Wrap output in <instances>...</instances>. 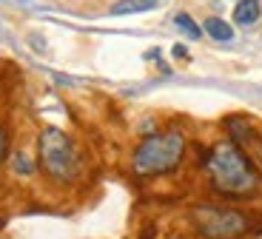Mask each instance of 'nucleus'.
<instances>
[{"label": "nucleus", "instance_id": "9", "mask_svg": "<svg viewBox=\"0 0 262 239\" xmlns=\"http://www.w3.org/2000/svg\"><path fill=\"white\" fill-rule=\"evenodd\" d=\"M174 23H177V29H180V32H185L191 40H196L200 34H203V29L196 26L194 17H191V14H185V12H183V14H177V17H174Z\"/></svg>", "mask_w": 262, "mask_h": 239}, {"label": "nucleus", "instance_id": "6", "mask_svg": "<svg viewBox=\"0 0 262 239\" xmlns=\"http://www.w3.org/2000/svg\"><path fill=\"white\" fill-rule=\"evenodd\" d=\"M259 0H239L234 6V23H239V26H251V23H256L259 20Z\"/></svg>", "mask_w": 262, "mask_h": 239}, {"label": "nucleus", "instance_id": "12", "mask_svg": "<svg viewBox=\"0 0 262 239\" xmlns=\"http://www.w3.org/2000/svg\"><path fill=\"white\" fill-rule=\"evenodd\" d=\"M174 57H188V52H185V46H174Z\"/></svg>", "mask_w": 262, "mask_h": 239}, {"label": "nucleus", "instance_id": "5", "mask_svg": "<svg viewBox=\"0 0 262 239\" xmlns=\"http://www.w3.org/2000/svg\"><path fill=\"white\" fill-rule=\"evenodd\" d=\"M225 128H228V134H231V140L236 142V145H243V142H251L256 137V131H254V125L245 120V117H228L225 120Z\"/></svg>", "mask_w": 262, "mask_h": 239}, {"label": "nucleus", "instance_id": "4", "mask_svg": "<svg viewBox=\"0 0 262 239\" xmlns=\"http://www.w3.org/2000/svg\"><path fill=\"white\" fill-rule=\"evenodd\" d=\"M191 222L196 233L205 239H239L251 231V220L236 208L225 205H194L191 208Z\"/></svg>", "mask_w": 262, "mask_h": 239}, {"label": "nucleus", "instance_id": "3", "mask_svg": "<svg viewBox=\"0 0 262 239\" xmlns=\"http://www.w3.org/2000/svg\"><path fill=\"white\" fill-rule=\"evenodd\" d=\"M37 160L40 168L49 180L60 185H72L77 182L83 171V157H80L74 140L60 128H43L37 137Z\"/></svg>", "mask_w": 262, "mask_h": 239}, {"label": "nucleus", "instance_id": "11", "mask_svg": "<svg viewBox=\"0 0 262 239\" xmlns=\"http://www.w3.org/2000/svg\"><path fill=\"white\" fill-rule=\"evenodd\" d=\"M6 154H9V131H6V125L0 123V162L6 160Z\"/></svg>", "mask_w": 262, "mask_h": 239}, {"label": "nucleus", "instance_id": "7", "mask_svg": "<svg viewBox=\"0 0 262 239\" xmlns=\"http://www.w3.org/2000/svg\"><path fill=\"white\" fill-rule=\"evenodd\" d=\"M160 0H120L112 6V14H140V12H151Z\"/></svg>", "mask_w": 262, "mask_h": 239}, {"label": "nucleus", "instance_id": "10", "mask_svg": "<svg viewBox=\"0 0 262 239\" xmlns=\"http://www.w3.org/2000/svg\"><path fill=\"white\" fill-rule=\"evenodd\" d=\"M14 171H17V174H23V177H29V174H34V162L29 160L26 154H14Z\"/></svg>", "mask_w": 262, "mask_h": 239}, {"label": "nucleus", "instance_id": "2", "mask_svg": "<svg viewBox=\"0 0 262 239\" xmlns=\"http://www.w3.org/2000/svg\"><path fill=\"white\" fill-rule=\"evenodd\" d=\"M185 157V134L177 128L157 131L140 140L131 154V171L137 177H160L180 168Z\"/></svg>", "mask_w": 262, "mask_h": 239}, {"label": "nucleus", "instance_id": "8", "mask_svg": "<svg viewBox=\"0 0 262 239\" xmlns=\"http://www.w3.org/2000/svg\"><path fill=\"white\" fill-rule=\"evenodd\" d=\"M203 29H205V34H208V37L220 40V43H228V40L234 37V29H231L225 20H220V17H208L203 23Z\"/></svg>", "mask_w": 262, "mask_h": 239}, {"label": "nucleus", "instance_id": "1", "mask_svg": "<svg viewBox=\"0 0 262 239\" xmlns=\"http://www.w3.org/2000/svg\"><path fill=\"white\" fill-rule=\"evenodd\" d=\"M203 165L208 171L211 188L223 197L243 200V197L254 194L262 182L259 168L251 162V157L243 151V145H236L234 140L216 142L214 148L205 154Z\"/></svg>", "mask_w": 262, "mask_h": 239}]
</instances>
